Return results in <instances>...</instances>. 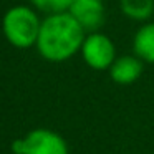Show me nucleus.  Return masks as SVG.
I'll list each match as a JSON object with an SVG mask.
<instances>
[{"mask_svg": "<svg viewBox=\"0 0 154 154\" xmlns=\"http://www.w3.org/2000/svg\"><path fill=\"white\" fill-rule=\"evenodd\" d=\"M86 32L68 12L47 15L42 20L37 38V50L45 60L61 63L81 50Z\"/></svg>", "mask_w": 154, "mask_h": 154, "instance_id": "1", "label": "nucleus"}, {"mask_svg": "<svg viewBox=\"0 0 154 154\" xmlns=\"http://www.w3.org/2000/svg\"><path fill=\"white\" fill-rule=\"evenodd\" d=\"M42 20L32 5H14L2 17L4 37L15 48H30L37 45Z\"/></svg>", "mask_w": 154, "mask_h": 154, "instance_id": "2", "label": "nucleus"}, {"mask_svg": "<svg viewBox=\"0 0 154 154\" xmlns=\"http://www.w3.org/2000/svg\"><path fill=\"white\" fill-rule=\"evenodd\" d=\"M80 53L85 63L96 71L109 70V66L116 60V47L113 40L103 32L86 33Z\"/></svg>", "mask_w": 154, "mask_h": 154, "instance_id": "3", "label": "nucleus"}, {"mask_svg": "<svg viewBox=\"0 0 154 154\" xmlns=\"http://www.w3.org/2000/svg\"><path fill=\"white\" fill-rule=\"evenodd\" d=\"M15 154H70L68 144L58 133L50 129H35L23 139L12 144Z\"/></svg>", "mask_w": 154, "mask_h": 154, "instance_id": "4", "label": "nucleus"}, {"mask_svg": "<svg viewBox=\"0 0 154 154\" xmlns=\"http://www.w3.org/2000/svg\"><path fill=\"white\" fill-rule=\"evenodd\" d=\"M68 14L86 33L100 32L106 20V7L103 0H73Z\"/></svg>", "mask_w": 154, "mask_h": 154, "instance_id": "5", "label": "nucleus"}, {"mask_svg": "<svg viewBox=\"0 0 154 154\" xmlns=\"http://www.w3.org/2000/svg\"><path fill=\"white\" fill-rule=\"evenodd\" d=\"M144 61L139 60L136 55H123V57H116L114 63L109 66V76L116 85L121 86H128L137 81L143 75L144 70Z\"/></svg>", "mask_w": 154, "mask_h": 154, "instance_id": "6", "label": "nucleus"}, {"mask_svg": "<svg viewBox=\"0 0 154 154\" xmlns=\"http://www.w3.org/2000/svg\"><path fill=\"white\" fill-rule=\"evenodd\" d=\"M133 51L139 60L154 63V22L143 23L133 37Z\"/></svg>", "mask_w": 154, "mask_h": 154, "instance_id": "7", "label": "nucleus"}, {"mask_svg": "<svg viewBox=\"0 0 154 154\" xmlns=\"http://www.w3.org/2000/svg\"><path fill=\"white\" fill-rule=\"evenodd\" d=\"M119 10L129 20L146 23L154 15V0H119Z\"/></svg>", "mask_w": 154, "mask_h": 154, "instance_id": "8", "label": "nucleus"}, {"mask_svg": "<svg viewBox=\"0 0 154 154\" xmlns=\"http://www.w3.org/2000/svg\"><path fill=\"white\" fill-rule=\"evenodd\" d=\"M73 0H30V5L37 12L47 15H55V14H65L70 10Z\"/></svg>", "mask_w": 154, "mask_h": 154, "instance_id": "9", "label": "nucleus"}]
</instances>
